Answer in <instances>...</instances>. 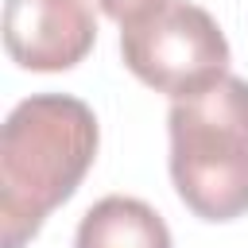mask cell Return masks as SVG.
<instances>
[{"instance_id": "obj_1", "label": "cell", "mask_w": 248, "mask_h": 248, "mask_svg": "<svg viewBox=\"0 0 248 248\" xmlns=\"http://www.w3.org/2000/svg\"><path fill=\"white\" fill-rule=\"evenodd\" d=\"M93 108L70 93H31L0 128V244L23 248L74 198L97 159Z\"/></svg>"}, {"instance_id": "obj_3", "label": "cell", "mask_w": 248, "mask_h": 248, "mask_svg": "<svg viewBox=\"0 0 248 248\" xmlns=\"http://www.w3.org/2000/svg\"><path fill=\"white\" fill-rule=\"evenodd\" d=\"M124 66L167 97H190L229 74V39L190 0H147L120 19Z\"/></svg>"}, {"instance_id": "obj_6", "label": "cell", "mask_w": 248, "mask_h": 248, "mask_svg": "<svg viewBox=\"0 0 248 248\" xmlns=\"http://www.w3.org/2000/svg\"><path fill=\"white\" fill-rule=\"evenodd\" d=\"M101 4V12L105 16H112V19H124L128 12H136L140 4H147V0H97Z\"/></svg>"}, {"instance_id": "obj_5", "label": "cell", "mask_w": 248, "mask_h": 248, "mask_svg": "<svg viewBox=\"0 0 248 248\" xmlns=\"http://www.w3.org/2000/svg\"><path fill=\"white\" fill-rule=\"evenodd\" d=\"M74 248H174L167 221L140 198L108 194L78 221Z\"/></svg>"}, {"instance_id": "obj_2", "label": "cell", "mask_w": 248, "mask_h": 248, "mask_svg": "<svg viewBox=\"0 0 248 248\" xmlns=\"http://www.w3.org/2000/svg\"><path fill=\"white\" fill-rule=\"evenodd\" d=\"M170 182L202 221L248 213V81L225 74L167 112Z\"/></svg>"}, {"instance_id": "obj_4", "label": "cell", "mask_w": 248, "mask_h": 248, "mask_svg": "<svg viewBox=\"0 0 248 248\" xmlns=\"http://www.w3.org/2000/svg\"><path fill=\"white\" fill-rule=\"evenodd\" d=\"M93 43L97 23L85 0H4V50L23 70H70Z\"/></svg>"}]
</instances>
